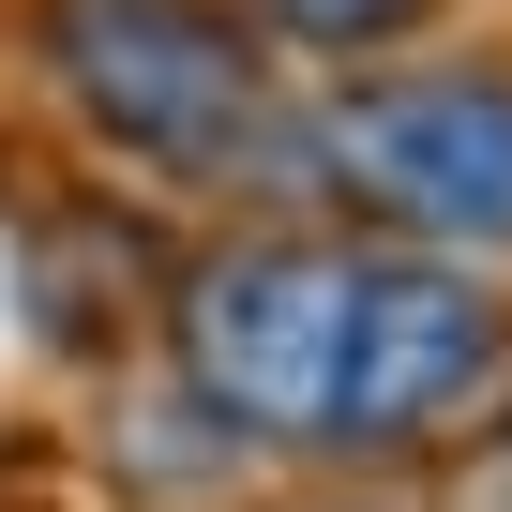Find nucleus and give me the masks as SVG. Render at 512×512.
<instances>
[{
    "label": "nucleus",
    "mask_w": 512,
    "mask_h": 512,
    "mask_svg": "<svg viewBox=\"0 0 512 512\" xmlns=\"http://www.w3.org/2000/svg\"><path fill=\"white\" fill-rule=\"evenodd\" d=\"M512 362V317L467 256L422 241H332V226H256L181 272V377L226 437L272 452H422L452 437Z\"/></svg>",
    "instance_id": "1"
},
{
    "label": "nucleus",
    "mask_w": 512,
    "mask_h": 512,
    "mask_svg": "<svg viewBox=\"0 0 512 512\" xmlns=\"http://www.w3.org/2000/svg\"><path fill=\"white\" fill-rule=\"evenodd\" d=\"M46 76L166 196H317V106L241 0H46Z\"/></svg>",
    "instance_id": "2"
},
{
    "label": "nucleus",
    "mask_w": 512,
    "mask_h": 512,
    "mask_svg": "<svg viewBox=\"0 0 512 512\" xmlns=\"http://www.w3.org/2000/svg\"><path fill=\"white\" fill-rule=\"evenodd\" d=\"M317 196L422 256H512V76H362L317 106Z\"/></svg>",
    "instance_id": "3"
},
{
    "label": "nucleus",
    "mask_w": 512,
    "mask_h": 512,
    "mask_svg": "<svg viewBox=\"0 0 512 512\" xmlns=\"http://www.w3.org/2000/svg\"><path fill=\"white\" fill-rule=\"evenodd\" d=\"M256 31H287V46H392V31H422L437 0H241Z\"/></svg>",
    "instance_id": "4"
}]
</instances>
